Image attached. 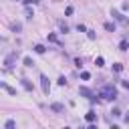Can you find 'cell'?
<instances>
[{"instance_id": "3957f363", "label": "cell", "mask_w": 129, "mask_h": 129, "mask_svg": "<svg viewBox=\"0 0 129 129\" xmlns=\"http://www.w3.org/2000/svg\"><path fill=\"white\" fill-rule=\"evenodd\" d=\"M14 60H16V52H10V54L4 58V67H6V69H12V67H14Z\"/></svg>"}, {"instance_id": "7402d4cb", "label": "cell", "mask_w": 129, "mask_h": 129, "mask_svg": "<svg viewBox=\"0 0 129 129\" xmlns=\"http://www.w3.org/2000/svg\"><path fill=\"white\" fill-rule=\"evenodd\" d=\"M111 113H113V117H121V109H117V107H115Z\"/></svg>"}, {"instance_id": "7a4b0ae2", "label": "cell", "mask_w": 129, "mask_h": 129, "mask_svg": "<svg viewBox=\"0 0 129 129\" xmlns=\"http://www.w3.org/2000/svg\"><path fill=\"white\" fill-rule=\"evenodd\" d=\"M40 87H42V93H44V95L50 93V83H48V79H46L44 75H40Z\"/></svg>"}, {"instance_id": "277c9868", "label": "cell", "mask_w": 129, "mask_h": 129, "mask_svg": "<svg viewBox=\"0 0 129 129\" xmlns=\"http://www.w3.org/2000/svg\"><path fill=\"white\" fill-rule=\"evenodd\" d=\"M79 95H81V97H87V99H93V101H95V97H93L91 89H87V87H81V89H79Z\"/></svg>"}, {"instance_id": "ffe728a7", "label": "cell", "mask_w": 129, "mask_h": 129, "mask_svg": "<svg viewBox=\"0 0 129 129\" xmlns=\"http://www.w3.org/2000/svg\"><path fill=\"white\" fill-rule=\"evenodd\" d=\"M10 28H12V30H14V32H20V28H22V26H20V24H16V22H14V24H10Z\"/></svg>"}, {"instance_id": "30bf717a", "label": "cell", "mask_w": 129, "mask_h": 129, "mask_svg": "<svg viewBox=\"0 0 129 129\" xmlns=\"http://www.w3.org/2000/svg\"><path fill=\"white\" fill-rule=\"evenodd\" d=\"M0 85H2V89H4L6 93H10V95H16V89H12V87H8L6 83H0Z\"/></svg>"}, {"instance_id": "ba28073f", "label": "cell", "mask_w": 129, "mask_h": 129, "mask_svg": "<svg viewBox=\"0 0 129 129\" xmlns=\"http://www.w3.org/2000/svg\"><path fill=\"white\" fill-rule=\"evenodd\" d=\"M48 40H50V42H54V44H58V46H60V40H58V38H56V34H54V32H48Z\"/></svg>"}, {"instance_id": "9a60e30c", "label": "cell", "mask_w": 129, "mask_h": 129, "mask_svg": "<svg viewBox=\"0 0 129 129\" xmlns=\"http://www.w3.org/2000/svg\"><path fill=\"white\" fill-rule=\"evenodd\" d=\"M95 64H97V67H103V64H105V58H103V56H97V58H95Z\"/></svg>"}, {"instance_id": "ac0fdd59", "label": "cell", "mask_w": 129, "mask_h": 129, "mask_svg": "<svg viewBox=\"0 0 129 129\" xmlns=\"http://www.w3.org/2000/svg\"><path fill=\"white\" fill-rule=\"evenodd\" d=\"M34 62H32V58L30 56H24V67H32Z\"/></svg>"}, {"instance_id": "d4e9b609", "label": "cell", "mask_w": 129, "mask_h": 129, "mask_svg": "<svg viewBox=\"0 0 129 129\" xmlns=\"http://www.w3.org/2000/svg\"><path fill=\"white\" fill-rule=\"evenodd\" d=\"M77 30H79V32H87V28H85L83 24H79V26H77Z\"/></svg>"}, {"instance_id": "4fadbf2b", "label": "cell", "mask_w": 129, "mask_h": 129, "mask_svg": "<svg viewBox=\"0 0 129 129\" xmlns=\"http://www.w3.org/2000/svg\"><path fill=\"white\" fill-rule=\"evenodd\" d=\"M44 50H46V48H44L42 44H34V52H38V54H44Z\"/></svg>"}, {"instance_id": "7c38bea8", "label": "cell", "mask_w": 129, "mask_h": 129, "mask_svg": "<svg viewBox=\"0 0 129 129\" xmlns=\"http://www.w3.org/2000/svg\"><path fill=\"white\" fill-rule=\"evenodd\" d=\"M105 30H109V32H115V22H105Z\"/></svg>"}, {"instance_id": "d6986e66", "label": "cell", "mask_w": 129, "mask_h": 129, "mask_svg": "<svg viewBox=\"0 0 129 129\" xmlns=\"http://www.w3.org/2000/svg\"><path fill=\"white\" fill-rule=\"evenodd\" d=\"M81 79H83V81H89V79H91V73L83 71V73H81Z\"/></svg>"}, {"instance_id": "4316f807", "label": "cell", "mask_w": 129, "mask_h": 129, "mask_svg": "<svg viewBox=\"0 0 129 129\" xmlns=\"http://www.w3.org/2000/svg\"><path fill=\"white\" fill-rule=\"evenodd\" d=\"M26 2H28V4H38L40 0H26Z\"/></svg>"}, {"instance_id": "5b68a950", "label": "cell", "mask_w": 129, "mask_h": 129, "mask_svg": "<svg viewBox=\"0 0 129 129\" xmlns=\"http://www.w3.org/2000/svg\"><path fill=\"white\" fill-rule=\"evenodd\" d=\"M111 14H113V16H115V18H117V20H119V22H123V24H127V18H125V16H123V14H121V12H119V10H113V12H111Z\"/></svg>"}, {"instance_id": "9c48e42d", "label": "cell", "mask_w": 129, "mask_h": 129, "mask_svg": "<svg viewBox=\"0 0 129 129\" xmlns=\"http://www.w3.org/2000/svg\"><path fill=\"white\" fill-rule=\"evenodd\" d=\"M20 83H22V87H24V89H26V91H32V83H30V81H28V79H22V81H20Z\"/></svg>"}, {"instance_id": "8fae6325", "label": "cell", "mask_w": 129, "mask_h": 129, "mask_svg": "<svg viewBox=\"0 0 129 129\" xmlns=\"http://www.w3.org/2000/svg\"><path fill=\"white\" fill-rule=\"evenodd\" d=\"M14 127H16V121H14V119H8V121L4 123V129H14Z\"/></svg>"}, {"instance_id": "52a82bcc", "label": "cell", "mask_w": 129, "mask_h": 129, "mask_svg": "<svg viewBox=\"0 0 129 129\" xmlns=\"http://www.w3.org/2000/svg\"><path fill=\"white\" fill-rule=\"evenodd\" d=\"M85 119H87V123H95V119H97V115H95L93 111H89V113L85 115Z\"/></svg>"}, {"instance_id": "484cf974", "label": "cell", "mask_w": 129, "mask_h": 129, "mask_svg": "<svg viewBox=\"0 0 129 129\" xmlns=\"http://www.w3.org/2000/svg\"><path fill=\"white\" fill-rule=\"evenodd\" d=\"M121 85H123L125 89H129V81H121Z\"/></svg>"}, {"instance_id": "e0dca14e", "label": "cell", "mask_w": 129, "mask_h": 129, "mask_svg": "<svg viewBox=\"0 0 129 129\" xmlns=\"http://www.w3.org/2000/svg\"><path fill=\"white\" fill-rule=\"evenodd\" d=\"M58 28H60V32H69V26L64 22H58Z\"/></svg>"}, {"instance_id": "cb8c5ba5", "label": "cell", "mask_w": 129, "mask_h": 129, "mask_svg": "<svg viewBox=\"0 0 129 129\" xmlns=\"http://www.w3.org/2000/svg\"><path fill=\"white\" fill-rule=\"evenodd\" d=\"M58 85H60V87H64V85H67V79H64V77H60V79H58Z\"/></svg>"}, {"instance_id": "6da1fadb", "label": "cell", "mask_w": 129, "mask_h": 129, "mask_svg": "<svg viewBox=\"0 0 129 129\" xmlns=\"http://www.w3.org/2000/svg\"><path fill=\"white\" fill-rule=\"evenodd\" d=\"M99 97L101 99H107V101H115L117 99V89L113 85H105L101 91H99Z\"/></svg>"}, {"instance_id": "5bb4252c", "label": "cell", "mask_w": 129, "mask_h": 129, "mask_svg": "<svg viewBox=\"0 0 129 129\" xmlns=\"http://www.w3.org/2000/svg\"><path fill=\"white\" fill-rule=\"evenodd\" d=\"M127 48H129V42L127 40H121L119 42V50H127Z\"/></svg>"}, {"instance_id": "603a6c76", "label": "cell", "mask_w": 129, "mask_h": 129, "mask_svg": "<svg viewBox=\"0 0 129 129\" xmlns=\"http://www.w3.org/2000/svg\"><path fill=\"white\" fill-rule=\"evenodd\" d=\"M87 36H89L91 40H95V30H87Z\"/></svg>"}, {"instance_id": "8992f818", "label": "cell", "mask_w": 129, "mask_h": 129, "mask_svg": "<svg viewBox=\"0 0 129 129\" xmlns=\"http://www.w3.org/2000/svg\"><path fill=\"white\" fill-rule=\"evenodd\" d=\"M50 109H52L54 113H62V111H64V107H62L60 103H52V105H50Z\"/></svg>"}, {"instance_id": "2e32d148", "label": "cell", "mask_w": 129, "mask_h": 129, "mask_svg": "<svg viewBox=\"0 0 129 129\" xmlns=\"http://www.w3.org/2000/svg\"><path fill=\"white\" fill-rule=\"evenodd\" d=\"M113 71H115V73H121V71H123V64H121V62H115V64H113Z\"/></svg>"}, {"instance_id": "44dd1931", "label": "cell", "mask_w": 129, "mask_h": 129, "mask_svg": "<svg viewBox=\"0 0 129 129\" xmlns=\"http://www.w3.org/2000/svg\"><path fill=\"white\" fill-rule=\"evenodd\" d=\"M73 12H75V8H73V6H67V10H64V14H67V16H71Z\"/></svg>"}]
</instances>
